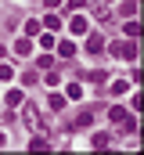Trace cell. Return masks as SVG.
Segmentation results:
<instances>
[{"mask_svg":"<svg viewBox=\"0 0 144 155\" xmlns=\"http://www.w3.org/2000/svg\"><path fill=\"white\" fill-rule=\"evenodd\" d=\"M87 51H90V54H97V51H105V36H97V33H94V36L87 40Z\"/></svg>","mask_w":144,"mask_h":155,"instance_id":"6da1fadb","label":"cell"},{"mask_svg":"<svg viewBox=\"0 0 144 155\" xmlns=\"http://www.w3.org/2000/svg\"><path fill=\"white\" fill-rule=\"evenodd\" d=\"M15 51H18V54H29L33 47H29V40H18V43H15Z\"/></svg>","mask_w":144,"mask_h":155,"instance_id":"7a4b0ae2","label":"cell"},{"mask_svg":"<svg viewBox=\"0 0 144 155\" xmlns=\"http://www.w3.org/2000/svg\"><path fill=\"white\" fill-rule=\"evenodd\" d=\"M79 94H83V87H79V83H69V97H76V101H79Z\"/></svg>","mask_w":144,"mask_h":155,"instance_id":"3957f363","label":"cell"}]
</instances>
